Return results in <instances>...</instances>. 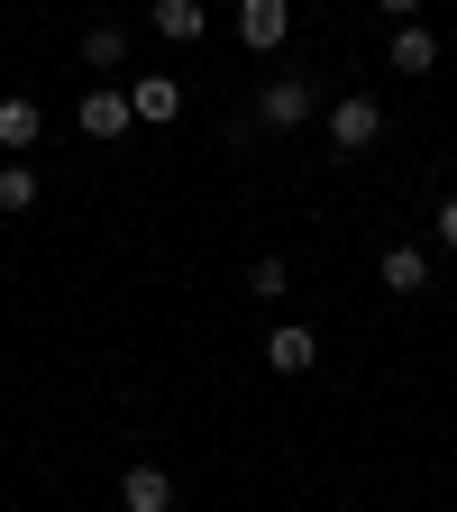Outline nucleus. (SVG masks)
Instances as JSON below:
<instances>
[{"mask_svg": "<svg viewBox=\"0 0 457 512\" xmlns=\"http://www.w3.org/2000/svg\"><path fill=\"white\" fill-rule=\"evenodd\" d=\"M147 19H156V37H174V46H192V37L211 28V10H202V0H156Z\"/></svg>", "mask_w": 457, "mask_h": 512, "instance_id": "9", "label": "nucleus"}, {"mask_svg": "<svg viewBox=\"0 0 457 512\" xmlns=\"http://www.w3.org/2000/svg\"><path fill=\"white\" fill-rule=\"evenodd\" d=\"M448 74H457V55H448Z\"/></svg>", "mask_w": 457, "mask_h": 512, "instance_id": "17", "label": "nucleus"}, {"mask_svg": "<svg viewBox=\"0 0 457 512\" xmlns=\"http://www.w3.org/2000/svg\"><path fill=\"white\" fill-rule=\"evenodd\" d=\"M0 211H10V220H19V211H37V165H19V156L0 165Z\"/></svg>", "mask_w": 457, "mask_h": 512, "instance_id": "12", "label": "nucleus"}, {"mask_svg": "<svg viewBox=\"0 0 457 512\" xmlns=\"http://www.w3.org/2000/svg\"><path fill=\"white\" fill-rule=\"evenodd\" d=\"M37 138H46V110L28 92H10V101H0V147H37Z\"/></svg>", "mask_w": 457, "mask_h": 512, "instance_id": "8", "label": "nucleus"}, {"mask_svg": "<svg viewBox=\"0 0 457 512\" xmlns=\"http://www.w3.org/2000/svg\"><path fill=\"white\" fill-rule=\"evenodd\" d=\"M83 64H92V74H119V64H128V28H110V19H101V28L83 37Z\"/></svg>", "mask_w": 457, "mask_h": 512, "instance_id": "11", "label": "nucleus"}, {"mask_svg": "<svg viewBox=\"0 0 457 512\" xmlns=\"http://www.w3.org/2000/svg\"><path fill=\"white\" fill-rule=\"evenodd\" d=\"M256 119H266V128H302L311 119V83L302 74H275L266 92H256Z\"/></svg>", "mask_w": 457, "mask_h": 512, "instance_id": "4", "label": "nucleus"}, {"mask_svg": "<svg viewBox=\"0 0 457 512\" xmlns=\"http://www.w3.org/2000/svg\"><path fill=\"white\" fill-rule=\"evenodd\" d=\"M430 64H439V37L430 28H403L394 37V74H430Z\"/></svg>", "mask_w": 457, "mask_h": 512, "instance_id": "13", "label": "nucleus"}, {"mask_svg": "<svg viewBox=\"0 0 457 512\" xmlns=\"http://www.w3.org/2000/svg\"><path fill=\"white\" fill-rule=\"evenodd\" d=\"M238 37H247L256 55H275V46L293 37V0H238Z\"/></svg>", "mask_w": 457, "mask_h": 512, "instance_id": "3", "label": "nucleus"}, {"mask_svg": "<svg viewBox=\"0 0 457 512\" xmlns=\"http://www.w3.org/2000/svg\"><path fill=\"white\" fill-rule=\"evenodd\" d=\"M128 119H138V128L183 119V83H174V74H138V83H128Z\"/></svg>", "mask_w": 457, "mask_h": 512, "instance_id": "2", "label": "nucleus"}, {"mask_svg": "<svg viewBox=\"0 0 457 512\" xmlns=\"http://www.w3.org/2000/svg\"><path fill=\"white\" fill-rule=\"evenodd\" d=\"M375 10H384V19H403V28H412V10H421V0H375Z\"/></svg>", "mask_w": 457, "mask_h": 512, "instance_id": "16", "label": "nucleus"}, {"mask_svg": "<svg viewBox=\"0 0 457 512\" xmlns=\"http://www.w3.org/2000/svg\"><path fill=\"white\" fill-rule=\"evenodd\" d=\"M284 284H293V266H284V256H256V266H247V293H266V302H275Z\"/></svg>", "mask_w": 457, "mask_h": 512, "instance_id": "14", "label": "nucleus"}, {"mask_svg": "<svg viewBox=\"0 0 457 512\" xmlns=\"http://www.w3.org/2000/svg\"><path fill=\"white\" fill-rule=\"evenodd\" d=\"M375 138H384V110H375L366 92H348V101H330V147H339V156H366Z\"/></svg>", "mask_w": 457, "mask_h": 512, "instance_id": "1", "label": "nucleus"}, {"mask_svg": "<svg viewBox=\"0 0 457 512\" xmlns=\"http://www.w3.org/2000/svg\"><path fill=\"white\" fill-rule=\"evenodd\" d=\"M119 512H174V476L165 467H128L119 476Z\"/></svg>", "mask_w": 457, "mask_h": 512, "instance_id": "7", "label": "nucleus"}, {"mask_svg": "<svg viewBox=\"0 0 457 512\" xmlns=\"http://www.w3.org/2000/svg\"><path fill=\"white\" fill-rule=\"evenodd\" d=\"M74 119H83V138H101V147L138 128V119H128V92H83V110H74Z\"/></svg>", "mask_w": 457, "mask_h": 512, "instance_id": "6", "label": "nucleus"}, {"mask_svg": "<svg viewBox=\"0 0 457 512\" xmlns=\"http://www.w3.org/2000/svg\"><path fill=\"white\" fill-rule=\"evenodd\" d=\"M266 366L275 375H311L320 366V339L302 330V320H284V330H266Z\"/></svg>", "mask_w": 457, "mask_h": 512, "instance_id": "5", "label": "nucleus"}, {"mask_svg": "<svg viewBox=\"0 0 457 512\" xmlns=\"http://www.w3.org/2000/svg\"><path fill=\"white\" fill-rule=\"evenodd\" d=\"M375 275H384V293H421V284H430V256H421V247H384Z\"/></svg>", "mask_w": 457, "mask_h": 512, "instance_id": "10", "label": "nucleus"}, {"mask_svg": "<svg viewBox=\"0 0 457 512\" xmlns=\"http://www.w3.org/2000/svg\"><path fill=\"white\" fill-rule=\"evenodd\" d=\"M439 247L457 256V192H448V202H439Z\"/></svg>", "mask_w": 457, "mask_h": 512, "instance_id": "15", "label": "nucleus"}]
</instances>
